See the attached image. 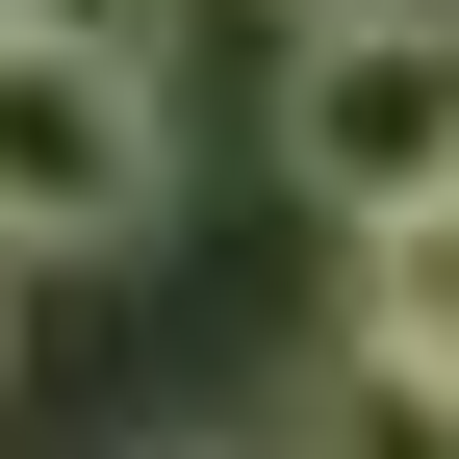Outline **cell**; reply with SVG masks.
Returning a JSON list of instances; mask_svg holds the SVG:
<instances>
[{
  "instance_id": "cell-4",
  "label": "cell",
  "mask_w": 459,
  "mask_h": 459,
  "mask_svg": "<svg viewBox=\"0 0 459 459\" xmlns=\"http://www.w3.org/2000/svg\"><path fill=\"white\" fill-rule=\"evenodd\" d=\"M0 358H26V255H0Z\"/></svg>"
},
{
  "instance_id": "cell-6",
  "label": "cell",
  "mask_w": 459,
  "mask_h": 459,
  "mask_svg": "<svg viewBox=\"0 0 459 459\" xmlns=\"http://www.w3.org/2000/svg\"><path fill=\"white\" fill-rule=\"evenodd\" d=\"M434 204H459V179H434Z\"/></svg>"
},
{
  "instance_id": "cell-5",
  "label": "cell",
  "mask_w": 459,
  "mask_h": 459,
  "mask_svg": "<svg viewBox=\"0 0 459 459\" xmlns=\"http://www.w3.org/2000/svg\"><path fill=\"white\" fill-rule=\"evenodd\" d=\"M281 26H307V0H281Z\"/></svg>"
},
{
  "instance_id": "cell-2",
  "label": "cell",
  "mask_w": 459,
  "mask_h": 459,
  "mask_svg": "<svg viewBox=\"0 0 459 459\" xmlns=\"http://www.w3.org/2000/svg\"><path fill=\"white\" fill-rule=\"evenodd\" d=\"M179 204V128H153L128 51H26L0 26V255H128Z\"/></svg>"
},
{
  "instance_id": "cell-3",
  "label": "cell",
  "mask_w": 459,
  "mask_h": 459,
  "mask_svg": "<svg viewBox=\"0 0 459 459\" xmlns=\"http://www.w3.org/2000/svg\"><path fill=\"white\" fill-rule=\"evenodd\" d=\"M0 26H26V51H128V77H153V26H179V0H0Z\"/></svg>"
},
{
  "instance_id": "cell-1",
  "label": "cell",
  "mask_w": 459,
  "mask_h": 459,
  "mask_svg": "<svg viewBox=\"0 0 459 459\" xmlns=\"http://www.w3.org/2000/svg\"><path fill=\"white\" fill-rule=\"evenodd\" d=\"M281 179L332 230H383V204L459 179V0H307L281 26Z\"/></svg>"
}]
</instances>
